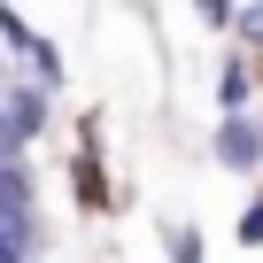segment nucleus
<instances>
[{"mask_svg":"<svg viewBox=\"0 0 263 263\" xmlns=\"http://www.w3.org/2000/svg\"><path fill=\"white\" fill-rule=\"evenodd\" d=\"M0 116H8V132L31 147L47 132V85H8V101H0Z\"/></svg>","mask_w":263,"mask_h":263,"instance_id":"obj_2","label":"nucleus"},{"mask_svg":"<svg viewBox=\"0 0 263 263\" xmlns=\"http://www.w3.org/2000/svg\"><path fill=\"white\" fill-rule=\"evenodd\" d=\"M163 255L171 263H201V232L194 224H163Z\"/></svg>","mask_w":263,"mask_h":263,"instance_id":"obj_4","label":"nucleus"},{"mask_svg":"<svg viewBox=\"0 0 263 263\" xmlns=\"http://www.w3.org/2000/svg\"><path fill=\"white\" fill-rule=\"evenodd\" d=\"M240 240L263 248V194H248V209H240Z\"/></svg>","mask_w":263,"mask_h":263,"instance_id":"obj_5","label":"nucleus"},{"mask_svg":"<svg viewBox=\"0 0 263 263\" xmlns=\"http://www.w3.org/2000/svg\"><path fill=\"white\" fill-rule=\"evenodd\" d=\"M232 24H240L248 39H263V8H232Z\"/></svg>","mask_w":263,"mask_h":263,"instance_id":"obj_6","label":"nucleus"},{"mask_svg":"<svg viewBox=\"0 0 263 263\" xmlns=\"http://www.w3.org/2000/svg\"><path fill=\"white\" fill-rule=\"evenodd\" d=\"M240 101H248V62H240V54H224V70H217V108H224V116H240Z\"/></svg>","mask_w":263,"mask_h":263,"instance_id":"obj_3","label":"nucleus"},{"mask_svg":"<svg viewBox=\"0 0 263 263\" xmlns=\"http://www.w3.org/2000/svg\"><path fill=\"white\" fill-rule=\"evenodd\" d=\"M209 155H217L224 171H263V124H248V116H217Z\"/></svg>","mask_w":263,"mask_h":263,"instance_id":"obj_1","label":"nucleus"}]
</instances>
